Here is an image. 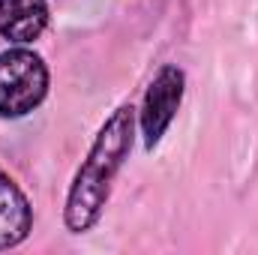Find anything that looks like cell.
<instances>
[{"instance_id":"obj_1","label":"cell","mask_w":258,"mask_h":255,"mask_svg":"<svg viewBox=\"0 0 258 255\" xmlns=\"http://www.w3.org/2000/svg\"><path fill=\"white\" fill-rule=\"evenodd\" d=\"M132 129H135V108L132 105H120L105 120V126L99 129L96 141L90 144L87 159L81 162V168L69 186V198H66L69 231L81 234L99 219V213L108 201L111 180L132 147Z\"/></svg>"},{"instance_id":"obj_2","label":"cell","mask_w":258,"mask_h":255,"mask_svg":"<svg viewBox=\"0 0 258 255\" xmlns=\"http://www.w3.org/2000/svg\"><path fill=\"white\" fill-rule=\"evenodd\" d=\"M48 90V69L39 54L12 48L0 54V117L33 111Z\"/></svg>"},{"instance_id":"obj_3","label":"cell","mask_w":258,"mask_h":255,"mask_svg":"<svg viewBox=\"0 0 258 255\" xmlns=\"http://www.w3.org/2000/svg\"><path fill=\"white\" fill-rule=\"evenodd\" d=\"M180 99H183V72L177 66H162L156 78L150 81L144 93V105H141V132H144L147 147L159 144L174 111L180 108Z\"/></svg>"},{"instance_id":"obj_4","label":"cell","mask_w":258,"mask_h":255,"mask_svg":"<svg viewBox=\"0 0 258 255\" xmlns=\"http://www.w3.org/2000/svg\"><path fill=\"white\" fill-rule=\"evenodd\" d=\"M48 24L45 0H0V33L12 42H33Z\"/></svg>"},{"instance_id":"obj_5","label":"cell","mask_w":258,"mask_h":255,"mask_svg":"<svg viewBox=\"0 0 258 255\" xmlns=\"http://www.w3.org/2000/svg\"><path fill=\"white\" fill-rule=\"evenodd\" d=\"M30 225H33V213L24 192L12 183L9 174L0 171V249L21 243Z\"/></svg>"}]
</instances>
